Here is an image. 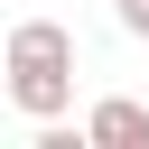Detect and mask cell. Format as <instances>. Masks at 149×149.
<instances>
[{
  "mask_svg": "<svg viewBox=\"0 0 149 149\" xmlns=\"http://www.w3.org/2000/svg\"><path fill=\"white\" fill-rule=\"evenodd\" d=\"M0 74H9V102L28 121H65L74 112V28L65 19H19Z\"/></svg>",
  "mask_w": 149,
  "mask_h": 149,
  "instance_id": "obj_1",
  "label": "cell"
},
{
  "mask_svg": "<svg viewBox=\"0 0 149 149\" xmlns=\"http://www.w3.org/2000/svg\"><path fill=\"white\" fill-rule=\"evenodd\" d=\"M84 130H93V149H149V112H140L130 93H102V102L84 112Z\"/></svg>",
  "mask_w": 149,
  "mask_h": 149,
  "instance_id": "obj_2",
  "label": "cell"
},
{
  "mask_svg": "<svg viewBox=\"0 0 149 149\" xmlns=\"http://www.w3.org/2000/svg\"><path fill=\"white\" fill-rule=\"evenodd\" d=\"M28 149H93V130H84V121H37Z\"/></svg>",
  "mask_w": 149,
  "mask_h": 149,
  "instance_id": "obj_3",
  "label": "cell"
},
{
  "mask_svg": "<svg viewBox=\"0 0 149 149\" xmlns=\"http://www.w3.org/2000/svg\"><path fill=\"white\" fill-rule=\"evenodd\" d=\"M112 9H121V28H130V37H149V0H112Z\"/></svg>",
  "mask_w": 149,
  "mask_h": 149,
  "instance_id": "obj_4",
  "label": "cell"
}]
</instances>
